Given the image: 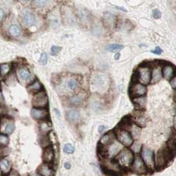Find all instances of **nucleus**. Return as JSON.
Wrapping results in <instances>:
<instances>
[{
    "instance_id": "obj_1",
    "label": "nucleus",
    "mask_w": 176,
    "mask_h": 176,
    "mask_svg": "<svg viewBox=\"0 0 176 176\" xmlns=\"http://www.w3.org/2000/svg\"><path fill=\"white\" fill-rule=\"evenodd\" d=\"M173 157L174 156L168 149L167 146L161 148L155 157V169H163Z\"/></svg>"
},
{
    "instance_id": "obj_2",
    "label": "nucleus",
    "mask_w": 176,
    "mask_h": 176,
    "mask_svg": "<svg viewBox=\"0 0 176 176\" xmlns=\"http://www.w3.org/2000/svg\"><path fill=\"white\" fill-rule=\"evenodd\" d=\"M79 87V83L77 79L74 77H65L62 79L59 83L58 91L61 94L67 95L75 92Z\"/></svg>"
},
{
    "instance_id": "obj_3",
    "label": "nucleus",
    "mask_w": 176,
    "mask_h": 176,
    "mask_svg": "<svg viewBox=\"0 0 176 176\" xmlns=\"http://www.w3.org/2000/svg\"><path fill=\"white\" fill-rule=\"evenodd\" d=\"M135 154L131 149L124 148L116 157L115 160L121 168H130L133 162Z\"/></svg>"
},
{
    "instance_id": "obj_4",
    "label": "nucleus",
    "mask_w": 176,
    "mask_h": 176,
    "mask_svg": "<svg viewBox=\"0 0 176 176\" xmlns=\"http://www.w3.org/2000/svg\"><path fill=\"white\" fill-rule=\"evenodd\" d=\"M134 83L140 82L143 85H147L151 81V71L148 67H141L134 73Z\"/></svg>"
},
{
    "instance_id": "obj_5",
    "label": "nucleus",
    "mask_w": 176,
    "mask_h": 176,
    "mask_svg": "<svg viewBox=\"0 0 176 176\" xmlns=\"http://www.w3.org/2000/svg\"><path fill=\"white\" fill-rule=\"evenodd\" d=\"M102 166L108 175L110 176H117L122 172V168L115 159H103Z\"/></svg>"
},
{
    "instance_id": "obj_6",
    "label": "nucleus",
    "mask_w": 176,
    "mask_h": 176,
    "mask_svg": "<svg viewBox=\"0 0 176 176\" xmlns=\"http://www.w3.org/2000/svg\"><path fill=\"white\" fill-rule=\"evenodd\" d=\"M109 79L105 74H96L92 79V88L94 90L102 92L108 88Z\"/></svg>"
},
{
    "instance_id": "obj_7",
    "label": "nucleus",
    "mask_w": 176,
    "mask_h": 176,
    "mask_svg": "<svg viewBox=\"0 0 176 176\" xmlns=\"http://www.w3.org/2000/svg\"><path fill=\"white\" fill-rule=\"evenodd\" d=\"M140 156L148 170L152 171L155 169V156L153 150L147 147H143Z\"/></svg>"
},
{
    "instance_id": "obj_8",
    "label": "nucleus",
    "mask_w": 176,
    "mask_h": 176,
    "mask_svg": "<svg viewBox=\"0 0 176 176\" xmlns=\"http://www.w3.org/2000/svg\"><path fill=\"white\" fill-rule=\"evenodd\" d=\"M115 134L118 141L123 147H130L133 145L134 139L129 131L118 128V130L115 132Z\"/></svg>"
},
{
    "instance_id": "obj_9",
    "label": "nucleus",
    "mask_w": 176,
    "mask_h": 176,
    "mask_svg": "<svg viewBox=\"0 0 176 176\" xmlns=\"http://www.w3.org/2000/svg\"><path fill=\"white\" fill-rule=\"evenodd\" d=\"M32 104L34 108H46L48 104V98L45 92L42 90L34 94L32 100Z\"/></svg>"
},
{
    "instance_id": "obj_10",
    "label": "nucleus",
    "mask_w": 176,
    "mask_h": 176,
    "mask_svg": "<svg viewBox=\"0 0 176 176\" xmlns=\"http://www.w3.org/2000/svg\"><path fill=\"white\" fill-rule=\"evenodd\" d=\"M130 168L134 173L139 175H143L145 174V173H147L148 171L147 168L146 167L145 163L143 162L141 156L138 154L135 155L133 162Z\"/></svg>"
},
{
    "instance_id": "obj_11",
    "label": "nucleus",
    "mask_w": 176,
    "mask_h": 176,
    "mask_svg": "<svg viewBox=\"0 0 176 176\" xmlns=\"http://www.w3.org/2000/svg\"><path fill=\"white\" fill-rule=\"evenodd\" d=\"M15 129V125L13 120L7 118H3L0 120V133L6 135H11Z\"/></svg>"
},
{
    "instance_id": "obj_12",
    "label": "nucleus",
    "mask_w": 176,
    "mask_h": 176,
    "mask_svg": "<svg viewBox=\"0 0 176 176\" xmlns=\"http://www.w3.org/2000/svg\"><path fill=\"white\" fill-rule=\"evenodd\" d=\"M129 91L131 97L135 98L146 95L147 93V88L139 83H135L130 86Z\"/></svg>"
},
{
    "instance_id": "obj_13",
    "label": "nucleus",
    "mask_w": 176,
    "mask_h": 176,
    "mask_svg": "<svg viewBox=\"0 0 176 176\" xmlns=\"http://www.w3.org/2000/svg\"><path fill=\"white\" fill-rule=\"evenodd\" d=\"M21 21L26 27H31L36 23V15L33 11L29 9H24L21 13Z\"/></svg>"
},
{
    "instance_id": "obj_14",
    "label": "nucleus",
    "mask_w": 176,
    "mask_h": 176,
    "mask_svg": "<svg viewBox=\"0 0 176 176\" xmlns=\"http://www.w3.org/2000/svg\"><path fill=\"white\" fill-rule=\"evenodd\" d=\"M31 116L34 120L43 121L48 118L49 113L45 108H33L31 111Z\"/></svg>"
},
{
    "instance_id": "obj_15",
    "label": "nucleus",
    "mask_w": 176,
    "mask_h": 176,
    "mask_svg": "<svg viewBox=\"0 0 176 176\" xmlns=\"http://www.w3.org/2000/svg\"><path fill=\"white\" fill-rule=\"evenodd\" d=\"M116 137L114 131H109L102 137L99 141L98 146L102 147H106L108 145H110L111 143H113Z\"/></svg>"
},
{
    "instance_id": "obj_16",
    "label": "nucleus",
    "mask_w": 176,
    "mask_h": 176,
    "mask_svg": "<svg viewBox=\"0 0 176 176\" xmlns=\"http://www.w3.org/2000/svg\"><path fill=\"white\" fill-rule=\"evenodd\" d=\"M42 159L44 163H48V164H51L55 160V152L51 146L44 148Z\"/></svg>"
},
{
    "instance_id": "obj_17",
    "label": "nucleus",
    "mask_w": 176,
    "mask_h": 176,
    "mask_svg": "<svg viewBox=\"0 0 176 176\" xmlns=\"http://www.w3.org/2000/svg\"><path fill=\"white\" fill-rule=\"evenodd\" d=\"M37 172L42 176H54L55 175V170L51 165L46 163L40 166L37 170Z\"/></svg>"
},
{
    "instance_id": "obj_18",
    "label": "nucleus",
    "mask_w": 176,
    "mask_h": 176,
    "mask_svg": "<svg viewBox=\"0 0 176 176\" xmlns=\"http://www.w3.org/2000/svg\"><path fill=\"white\" fill-rule=\"evenodd\" d=\"M12 166L11 162L7 158H0V172L3 176L7 175L11 172Z\"/></svg>"
},
{
    "instance_id": "obj_19",
    "label": "nucleus",
    "mask_w": 176,
    "mask_h": 176,
    "mask_svg": "<svg viewBox=\"0 0 176 176\" xmlns=\"http://www.w3.org/2000/svg\"><path fill=\"white\" fill-rule=\"evenodd\" d=\"M162 73L163 77L168 81H170L173 77H175L174 67L172 66V65H166L163 67V70L162 71Z\"/></svg>"
},
{
    "instance_id": "obj_20",
    "label": "nucleus",
    "mask_w": 176,
    "mask_h": 176,
    "mask_svg": "<svg viewBox=\"0 0 176 176\" xmlns=\"http://www.w3.org/2000/svg\"><path fill=\"white\" fill-rule=\"evenodd\" d=\"M42 85L40 82L38 80L34 81L33 83L30 84V85L27 86V90H28L29 93L34 94H36L39 93V92L42 91Z\"/></svg>"
},
{
    "instance_id": "obj_21",
    "label": "nucleus",
    "mask_w": 176,
    "mask_h": 176,
    "mask_svg": "<svg viewBox=\"0 0 176 176\" xmlns=\"http://www.w3.org/2000/svg\"><path fill=\"white\" fill-rule=\"evenodd\" d=\"M67 120L72 123H76L80 120L81 115L79 111L75 110H69L67 113Z\"/></svg>"
},
{
    "instance_id": "obj_22",
    "label": "nucleus",
    "mask_w": 176,
    "mask_h": 176,
    "mask_svg": "<svg viewBox=\"0 0 176 176\" xmlns=\"http://www.w3.org/2000/svg\"><path fill=\"white\" fill-rule=\"evenodd\" d=\"M162 77V70L160 67H156L153 69L152 72H151V83H156L161 80Z\"/></svg>"
},
{
    "instance_id": "obj_23",
    "label": "nucleus",
    "mask_w": 176,
    "mask_h": 176,
    "mask_svg": "<svg viewBox=\"0 0 176 176\" xmlns=\"http://www.w3.org/2000/svg\"><path fill=\"white\" fill-rule=\"evenodd\" d=\"M39 130L43 135H47L51 130V125L50 123L46 120L41 121L39 125Z\"/></svg>"
},
{
    "instance_id": "obj_24",
    "label": "nucleus",
    "mask_w": 176,
    "mask_h": 176,
    "mask_svg": "<svg viewBox=\"0 0 176 176\" xmlns=\"http://www.w3.org/2000/svg\"><path fill=\"white\" fill-rule=\"evenodd\" d=\"M85 100V95L79 94V95H73L69 99V102L71 105L79 106L81 105Z\"/></svg>"
},
{
    "instance_id": "obj_25",
    "label": "nucleus",
    "mask_w": 176,
    "mask_h": 176,
    "mask_svg": "<svg viewBox=\"0 0 176 176\" xmlns=\"http://www.w3.org/2000/svg\"><path fill=\"white\" fill-rule=\"evenodd\" d=\"M8 33L12 37H18L21 34V29L18 24H13L9 27Z\"/></svg>"
},
{
    "instance_id": "obj_26",
    "label": "nucleus",
    "mask_w": 176,
    "mask_h": 176,
    "mask_svg": "<svg viewBox=\"0 0 176 176\" xmlns=\"http://www.w3.org/2000/svg\"><path fill=\"white\" fill-rule=\"evenodd\" d=\"M19 75L23 81H28L31 79V74L25 67H22L19 70Z\"/></svg>"
},
{
    "instance_id": "obj_27",
    "label": "nucleus",
    "mask_w": 176,
    "mask_h": 176,
    "mask_svg": "<svg viewBox=\"0 0 176 176\" xmlns=\"http://www.w3.org/2000/svg\"><path fill=\"white\" fill-rule=\"evenodd\" d=\"M11 67L9 63H1L0 64V75L1 77H6L8 75L11 71Z\"/></svg>"
},
{
    "instance_id": "obj_28",
    "label": "nucleus",
    "mask_w": 176,
    "mask_h": 176,
    "mask_svg": "<svg viewBox=\"0 0 176 176\" xmlns=\"http://www.w3.org/2000/svg\"><path fill=\"white\" fill-rule=\"evenodd\" d=\"M135 122L138 127H144L147 125V119L145 116L140 115L135 119Z\"/></svg>"
},
{
    "instance_id": "obj_29",
    "label": "nucleus",
    "mask_w": 176,
    "mask_h": 176,
    "mask_svg": "<svg viewBox=\"0 0 176 176\" xmlns=\"http://www.w3.org/2000/svg\"><path fill=\"white\" fill-rule=\"evenodd\" d=\"M167 147L168 148L171 152L173 154V156H175V135H173V137H171L170 138V140L168 141V144H167Z\"/></svg>"
},
{
    "instance_id": "obj_30",
    "label": "nucleus",
    "mask_w": 176,
    "mask_h": 176,
    "mask_svg": "<svg viewBox=\"0 0 176 176\" xmlns=\"http://www.w3.org/2000/svg\"><path fill=\"white\" fill-rule=\"evenodd\" d=\"M9 142L8 135L0 133V147H6Z\"/></svg>"
},
{
    "instance_id": "obj_31",
    "label": "nucleus",
    "mask_w": 176,
    "mask_h": 176,
    "mask_svg": "<svg viewBox=\"0 0 176 176\" xmlns=\"http://www.w3.org/2000/svg\"><path fill=\"white\" fill-rule=\"evenodd\" d=\"M133 101L135 104H137L141 108H144L146 105V98L144 97V96L135 98L133 99Z\"/></svg>"
},
{
    "instance_id": "obj_32",
    "label": "nucleus",
    "mask_w": 176,
    "mask_h": 176,
    "mask_svg": "<svg viewBox=\"0 0 176 176\" xmlns=\"http://www.w3.org/2000/svg\"><path fill=\"white\" fill-rule=\"evenodd\" d=\"M33 3L34 6L37 8H43L48 6L50 2L49 1H46V0H39V1H34Z\"/></svg>"
},
{
    "instance_id": "obj_33",
    "label": "nucleus",
    "mask_w": 176,
    "mask_h": 176,
    "mask_svg": "<svg viewBox=\"0 0 176 176\" xmlns=\"http://www.w3.org/2000/svg\"><path fill=\"white\" fill-rule=\"evenodd\" d=\"M123 48V46L120 45V44H111V45L108 46L107 47V49L108 51L113 52V51H120L121 49Z\"/></svg>"
},
{
    "instance_id": "obj_34",
    "label": "nucleus",
    "mask_w": 176,
    "mask_h": 176,
    "mask_svg": "<svg viewBox=\"0 0 176 176\" xmlns=\"http://www.w3.org/2000/svg\"><path fill=\"white\" fill-rule=\"evenodd\" d=\"M75 150V147L71 144H66L63 147V151L67 154H73Z\"/></svg>"
},
{
    "instance_id": "obj_35",
    "label": "nucleus",
    "mask_w": 176,
    "mask_h": 176,
    "mask_svg": "<svg viewBox=\"0 0 176 176\" xmlns=\"http://www.w3.org/2000/svg\"><path fill=\"white\" fill-rule=\"evenodd\" d=\"M131 150L133 151V152L135 153H138L139 152H141V145H140V143H133V145L131 146Z\"/></svg>"
},
{
    "instance_id": "obj_36",
    "label": "nucleus",
    "mask_w": 176,
    "mask_h": 176,
    "mask_svg": "<svg viewBox=\"0 0 176 176\" xmlns=\"http://www.w3.org/2000/svg\"><path fill=\"white\" fill-rule=\"evenodd\" d=\"M131 128H132V131H133L132 133H131V135H132L133 138L138 137V136L140 135L141 130H140L139 127H138V126L136 125V126H134V127H132V126H131Z\"/></svg>"
},
{
    "instance_id": "obj_37",
    "label": "nucleus",
    "mask_w": 176,
    "mask_h": 176,
    "mask_svg": "<svg viewBox=\"0 0 176 176\" xmlns=\"http://www.w3.org/2000/svg\"><path fill=\"white\" fill-rule=\"evenodd\" d=\"M47 61H48V56H47V54L46 53H42L41 54L40 58L39 59L40 63L42 64V65H46L47 63Z\"/></svg>"
},
{
    "instance_id": "obj_38",
    "label": "nucleus",
    "mask_w": 176,
    "mask_h": 176,
    "mask_svg": "<svg viewBox=\"0 0 176 176\" xmlns=\"http://www.w3.org/2000/svg\"><path fill=\"white\" fill-rule=\"evenodd\" d=\"M61 50V47H59L58 46H53L51 48V55L53 56L58 55Z\"/></svg>"
},
{
    "instance_id": "obj_39",
    "label": "nucleus",
    "mask_w": 176,
    "mask_h": 176,
    "mask_svg": "<svg viewBox=\"0 0 176 176\" xmlns=\"http://www.w3.org/2000/svg\"><path fill=\"white\" fill-rule=\"evenodd\" d=\"M152 15H153V17L154 18V19H160L161 17V15H162V13H161V12L159 9H154L152 12Z\"/></svg>"
},
{
    "instance_id": "obj_40",
    "label": "nucleus",
    "mask_w": 176,
    "mask_h": 176,
    "mask_svg": "<svg viewBox=\"0 0 176 176\" xmlns=\"http://www.w3.org/2000/svg\"><path fill=\"white\" fill-rule=\"evenodd\" d=\"M162 49H161L160 48H159V47H157L154 50H152L151 52L154 54H157V55H160L162 53Z\"/></svg>"
},
{
    "instance_id": "obj_41",
    "label": "nucleus",
    "mask_w": 176,
    "mask_h": 176,
    "mask_svg": "<svg viewBox=\"0 0 176 176\" xmlns=\"http://www.w3.org/2000/svg\"><path fill=\"white\" fill-rule=\"evenodd\" d=\"M170 84H171V86H172V88L173 89H175V86H176V78H175V77H173L172 79H171Z\"/></svg>"
},
{
    "instance_id": "obj_42",
    "label": "nucleus",
    "mask_w": 176,
    "mask_h": 176,
    "mask_svg": "<svg viewBox=\"0 0 176 176\" xmlns=\"http://www.w3.org/2000/svg\"><path fill=\"white\" fill-rule=\"evenodd\" d=\"M5 176H19V174L16 170H11V172H10L9 174Z\"/></svg>"
},
{
    "instance_id": "obj_43",
    "label": "nucleus",
    "mask_w": 176,
    "mask_h": 176,
    "mask_svg": "<svg viewBox=\"0 0 176 176\" xmlns=\"http://www.w3.org/2000/svg\"><path fill=\"white\" fill-rule=\"evenodd\" d=\"M3 17H4L3 10L0 8V22L2 21V20L3 19Z\"/></svg>"
},
{
    "instance_id": "obj_44",
    "label": "nucleus",
    "mask_w": 176,
    "mask_h": 176,
    "mask_svg": "<svg viewBox=\"0 0 176 176\" xmlns=\"http://www.w3.org/2000/svg\"><path fill=\"white\" fill-rule=\"evenodd\" d=\"M3 94H2L1 91L0 90V106H1L2 104L3 103Z\"/></svg>"
},
{
    "instance_id": "obj_45",
    "label": "nucleus",
    "mask_w": 176,
    "mask_h": 176,
    "mask_svg": "<svg viewBox=\"0 0 176 176\" xmlns=\"http://www.w3.org/2000/svg\"><path fill=\"white\" fill-rule=\"evenodd\" d=\"M105 126H104V125H100V126H99V127H98V131H99V133H102L105 130Z\"/></svg>"
},
{
    "instance_id": "obj_46",
    "label": "nucleus",
    "mask_w": 176,
    "mask_h": 176,
    "mask_svg": "<svg viewBox=\"0 0 176 176\" xmlns=\"http://www.w3.org/2000/svg\"><path fill=\"white\" fill-rule=\"evenodd\" d=\"M71 163L69 162H65V163H64V167H65V169L67 170H69L71 168Z\"/></svg>"
},
{
    "instance_id": "obj_47",
    "label": "nucleus",
    "mask_w": 176,
    "mask_h": 176,
    "mask_svg": "<svg viewBox=\"0 0 176 176\" xmlns=\"http://www.w3.org/2000/svg\"><path fill=\"white\" fill-rule=\"evenodd\" d=\"M54 111H55V112L56 113V114L58 115V116H59H59H60V113L59 112L58 109H54Z\"/></svg>"
},
{
    "instance_id": "obj_48",
    "label": "nucleus",
    "mask_w": 176,
    "mask_h": 176,
    "mask_svg": "<svg viewBox=\"0 0 176 176\" xmlns=\"http://www.w3.org/2000/svg\"><path fill=\"white\" fill-rule=\"evenodd\" d=\"M31 176H42V175H41L40 174H39L38 172H36V173H33V174H32Z\"/></svg>"
},
{
    "instance_id": "obj_49",
    "label": "nucleus",
    "mask_w": 176,
    "mask_h": 176,
    "mask_svg": "<svg viewBox=\"0 0 176 176\" xmlns=\"http://www.w3.org/2000/svg\"><path fill=\"white\" fill-rule=\"evenodd\" d=\"M0 88H1V84H0Z\"/></svg>"
},
{
    "instance_id": "obj_50",
    "label": "nucleus",
    "mask_w": 176,
    "mask_h": 176,
    "mask_svg": "<svg viewBox=\"0 0 176 176\" xmlns=\"http://www.w3.org/2000/svg\"><path fill=\"white\" fill-rule=\"evenodd\" d=\"M24 176H27V175H24Z\"/></svg>"
},
{
    "instance_id": "obj_51",
    "label": "nucleus",
    "mask_w": 176,
    "mask_h": 176,
    "mask_svg": "<svg viewBox=\"0 0 176 176\" xmlns=\"http://www.w3.org/2000/svg\"><path fill=\"white\" fill-rule=\"evenodd\" d=\"M0 77H1V75H0Z\"/></svg>"
}]
</instances>
